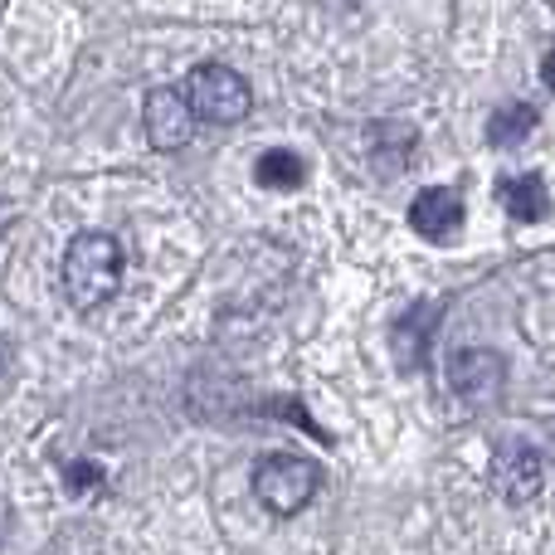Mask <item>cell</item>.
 <instances>
[{
	"mask_svg": "<svg viewBox=\"0 0 555 555\" xmlns=\"http://www.w3.org/2000/svg\"><path fill=\"white\" fill-rule=\"evenodd\" d=\"M531 127H537V107L507 103V107H498V113H492L488 142H492V146H517L521 137H531Z\"/></svg>",
	"mask_w": 555,
	"mask_h": 555,
	"instance_id": "obj_9",
	"label": "cell"
},
{
	"mask_svg": "<svg viewBox=\"0 0 555 555\" xmlns=\"http://www.w3.org/2000/svg\"><path fill=\"white\" fill-rule=\"evenodd\" d=\"M254 181L269 185V191H297L307 181V162L297 152H287V146H273V152H263L254 162Z\"/></svg>",
	"mask_w": 555,
	"mask_h": 555,
	"instance_id": "obj_7",
	"label": "cell"
},
{
	"mask_svg": "<svg viewBox=\"0 0 555 555\" xmlns=\"http://www.w3.org/2000/svg\"><path fill=\"white\" fill-rule=\"evenodd\" d=\"M122 269L127 259L113 234H78L64 254V293L78 307H103L122 287Z\"/></svg>",
	"mask_w": 555,
	"mask_h": 555,
	"instance_id": "obj_1",
	"label": "cell"
},
{
	"mask_svg": "<svg viewBox=\"0 0 555 555\" xmlns=\"http://www.w3.org/2000/svg\"><path fill=\"white\" fill-rule=\"evenodd\" d=\"M502 205L517 224H537L546 215V181L541 176H517V181L502 185Z\"/></svg>",
	"mask_w": 555,
	"mask_h": 555,
	"instance_id": "obj_8",
	"label": "cell"
},
{
	"mask_svg": "<svg viewBox=\"0 0 555 555\" xmlns=\"http://www.w3.org/2000/svg\"><path fill=\"white\" fill-rule=\"evenodd\" d=\"M498 356L488 351H473V356H459L453 361V390L468 395V400H492L498 395V385L507 380V371H498Z\"/></svg>",
	"mask_w": 555,
	"mask_h": 555,
	"instance_id": "obj_6",
	"label": "cell"
},
{
	"mask_svg": "<svg viewBox=\"0 0 555 555\" xmlns=\"http://www.w3.org/2000/svg\"><path fill=\"white\" fill-rule=\"evenodd\" d=\"M410 224L424 234V240H449V234L463 224V195L453 191V185H429V191L414 195Z\"/></svg>",
	"mask_w": 555,
	"mask_h": 555,
	"instance_id": "obj_5",
	"label": "cell"
},
{
	"mask_svg": "<svg viewBox=\"0 0 555 555\" xmlns=\"http://www.w3.org/2000/svg\"><path fill=\"white\" fill-rule=\"evenodd\" d=\"M317 492V463L297 459V453H269L254 468V498L273 512V517H297Z\"/></svg>",
	"mask_w": 555,
	"mask_h": 555,
	"instance_id": "obj_3",
	"label": "cell"
},
{
	"mask_svg": "<svg viewBox=\"0 0 555 555\" xmlns=\"http://www.w3.org/2000/svg\"><path fill=\"white\" fill-rule=\"evenodd\" d=\"M195 107L185 103V88H156L146 98V137H152L156 152H181L195 132Z\"/></svg>",
	"mask_w": 555,
	"mask_h": 555,
	"instance_id": "obj_4",
	"label": "cell"
},
{
	"mask_svg": "<svg viewBox=\"0 0 555 555\" xmlns=\"http://www.w3.org/2000/svg\"><path fill=\"white\" fill-rule=\"evenodd\" d=\"M541 78H546V88H551V93H555V49H551V54H546V64H541Z\"/></svg>",
	"mask_w": 555,
	"mask_h": 555,
	"instance_id": "obj_10",
	"label": "cell"
},
{
	"mask_svg": "<svg viewBox=\"0 0 555 555\" xmlns=\"http://www.w3.org/2000/svg\"><path fill=\"white\" fill-rule=\"evenodd\" d=\"M181 88H185V103L195 107V117H201V122H215V127L240 122V117L254 107L249 78L234 74V68H224V64L191 68V78H185Z\"/></svg>",
	"mask_w": 555,
	"mask_h": 555,
	"instance_id": "obj_2",
	"label": "cell"
}]
</instances>
